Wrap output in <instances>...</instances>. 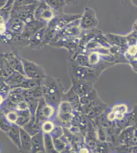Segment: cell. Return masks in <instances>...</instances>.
Instances as JSON below:
<instances>
[{
    "mask_svg": "<svg viewBox=\"0 0 137 153\" xmlns=\"http://www.w3.org/2000/svg\"><path fill=\"white\" fill-rule=\"evenodd\" d=\"M38 18L49 21L53 17V12L49 6L42 5L38 9Z\"/></svg>",
    "mask_w": 137,
    "mask_h": 153,
    "instance_id": "6",
    "label": "cell"
},
{
    "mask_svg": "<svg viewBox=\"0 0 137 153\" xmlns=\"http://www.w3.org/2000/svg\"><path fill=\"white\" fill-rule=\"evenodd\" d=\"M54 124L50 121L45 122L42 126V130L45 134L50 133L54 130Z\"/></svg>",
    "mask_w": 137,
    "mask_h": 153,
    "instance_id": "10",
    "label": "cell"
},
{
    "mask_svg": "<svg viewBox=\"0 0 137 153\" xmlns=\"http://www.w3.org/2000/svg\"><path fill=\"white\" fill-rule=\"evenodd\" d=\"M19 129L21 146L19 149V152L20 153H30L31 137L24 129L22 128Z\"/></svg>",
    "mask_w": 137,
    "mask_h": 153,
    "instance_id": "2",
    "label": "cell"
},
{
    "mask_svg": "<svg viewBox=\"0 0 137 153\" xmlns=\"http://www.w3.org/2000/svg\"><path fill=\"white\" fill-rule=\"evenodd\" d=\"M40 152H44L45 147L43 134L38 132L31 137L30 153H38Z\"/></svg>",
    "mask_w": 137,
    "mask_h": 153,
    "instance_id": "3",
    "label": "cell"
},
{
    "mask_svg": "<svg viewBox=\"0 0 137 153\" xmlns=\"http://www.w3.org/2000/svg\"><path fill=\"white\" fill-rule=\"evenodd\" d=\"M79 153H89V151L87 149H82L79 152Z\"/></svg>",
    "mask_w": 137,
    "mask_h": 153,
    "instance_id": "14",
    "label": "cell"
},
{
    "mask_svg": "<svg viewBox=\"0 0 137 153\" xmlns=\"http://www.w3.org/2000/svg\"><path fill=\"white\" fill-rule=\"evenodd\" d=\"M19 128L16 126L10 127L8 131L7 132V135L9 139L16 145L18 150L21 146V139L19 134Z\"/></svg>",
    "mask_w": 137,
    "mask_h": 153,
    "instance_id": "5",
    "label": "cell"
},
{
    "mask_svg": "<svg viewBox=\"0 0 137 153\" xmlns=\"http://www.w3.org/2000/svg\"><path fill=\"white\" fill-rule=\"evenodd\" d=\"M51 4H54V5L51 6V7L54 8V9H58L61 8V7H63L64 6V2L63 1H48Z\"/></svg>",
    "mask_w": 137,
    "mask_h": 153,
    "instance_id": "13",
    "label": "cell"
},
{
    "mask_svg": "<svg viewBox=\"0 0 137 153\" xmlns=\"http://www.w3.org/2000/svg\"><path fill=\"white\" fill-rule=\"evenodd\" d=\"M45 152L46 153H60L54 147L53 141L51 136L49 134H45L43 136Z\"/></svg>",
    "mask_w": 137,
    "mask_h": 153,
    "instance_id": "7",
    "label": "cell"
},
{
    "mask_svg": "<svg viewBox=\"0 0 137 153\" xmlns=\"http://www.w3.org/2000/svg\"><path fill=\"white\" fill-rule=\"evenodd\" d=\"M71 108L69 104L67 103H64L61 108V112H59L61 114V117L67 120L70 115V112H71Z\"/></svg>",
    "mask_w": 137,
    "mask_h": 153,
    "instance_id": "9",
    "label": "cell"
},
{
    "mask_svg": "<svg viewBox=\"0 0 137 153\" xmlns=\"http://www.w3.org/2000/svg\"><path fill=\"white\" fill-rule=\"evenodd\" d=\"M113 111L115 118L121 119L123 117V114L127 111V107L124 105H117L113 108Z\"/></svg>",
    "mask_w": 137,
    "mask_h": 153,
    "instance_id": "8",
    "label": "cell"
},
{
    "mask_svg": "<svg viewBox=\"0 0 137 153\" xmlns=\"http://www.w3.org/2000/svg\"><path fill=\"white\" fill-rule=\"evenodd\" d=\"M53 112H54V110L50 106H45L42 109V112H43V117H45L46 118H49L50 117H51L52 114H53Z\"/></svg>",
    "mask_w": 137,
    "mask_h": 153,
    "instance_id": "11",
    "label": "cell"
},
{
    "mask_svg": "<svg viewBox=\"0 0 137 153\" xmlns=\"http://www.w3.org/2000/svg\"><path fill=\"white\" fill-rule=\"evenodd\" d=\"M0 153H1V151H0Z\"/></svg>",
    "mask_w": 137,
    "mask_h": 153,
    "instance_id": "15",
    "label": "cell"
},
{
    "mask_svg": "<svg viewBox=\"0 0 137 153\" xmlns=\"http://www.w3.org/2000/svg\"><path fill=\"white\" fill-rule=\"evenodd\" d=\"M46 80V94L48 97L51 98L52 101H56V99H59L61 94L63 91V87L59 80L49 78Z\"/></svg>",
    "mask_w": 137,
    "mask_h": 153,
    "instance_id": "1",
    "label": "cell"
},
{
    "mask_svg": "<svg viewBox=\"0 0 137 153\" xmlns=\"http://www.w3.org/2000/svg\"><path fill=\"white\" fill-rule=\"evenodd\" d=\"M53 143L56 150H57L58 152L61 150H64L65 146L64 143L63 142H61V140H59L58 139H56L55 141H53Z\"/></svg>",
    "mask_w": 137,
    "mask_h": 153,
    "instance_id": "12",
    "label": "cell"
},
{
    "mask_svg": "<svg viewBox=\"0 0 137 153\" xmlns=\"http://www.w3.org/2000/svg\"><path fill=\"white\" fill-rule=\"evenodd\" d=\"M98 24V21L96 18L95 13L92 9L87 8L83 15L81 23V26L83 28H89L95 27Z\"/></svg>",
    "mask_w": 137,
    "mask_h": 153,
    "instance_id": "4",
    "label": "cell"
}]
</instances>
